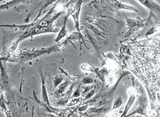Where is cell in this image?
<instances>
[{
	"mask_svg": "<svg viewBox=\"0 0 160 117\" xmlns=\"http://www.w3.org/2000/svg\"><path fill=\"white\" fill-rule=\"evenodd\" d=\"M25 1H21V0H15V1H11L7 2L4 4H2L0 5V12L4 10H8L16 5H20L22 3H24Z\"/></svg>",
	"mask_w": 160,
	"mask_h": 117,
	"instance_id": "cell-6",
	"label": "cell"
},
{
	"mask_svg": "<svg viewBox=\"0 0 160 117\" xmlns=\"http://www.w3.org/2000/svg\"><path fill=\"white\" fill-rule=\"evenodd\" d=\"M1 58V57H0V59H1V58Z\"/></svg>",
	"mask_w": 160,
	"mask_h": 117,
	"instance_id": "cell-8",
	"label": "cell"
},
{
	"mask_svg": "<svg viewBox=\"0 0 160 117\" xmlns=\"http://www.w3.org/2000/svg\"><path fill=\"white\" fill-rule=\"evenodd\" d=\"M62 81V78H61V77H57L54 79V87L55 88L57 87L58 86V85L61 83V82Z\"/></svg>",
	"mask_w": 160,
	"mask_h": 117,
	"instance_id": "cell-7",
	"label": "cell"
},
{
	"mask_svg": "<svg viewBox=\"0 0 160 117\" xmlns=\"http://www.w3.org/2000/svg\"><path fill=\"white\" fill-rule=\"evenodd\" d=\"M126 65L144 85L149 117H160V32L130 45Z\"/></svg>",
	"mask_w": 160,
	"mask_h": 117,
	"instance_id": "cell-1",
	"label": "cell"
},
{
	"mask_svg": "<svg viewBox=\"0 0 160 117\" xmlns=\"http://www.w3.org/2000/svg\"><path fill=\"white\" fill-rule=\"evenodd\" d=\"M55 7H54L50 11L42 18L32 22L28 24L25 25H0V27L7 28H16L21 29H24L22 34L18 39H16L14 43L11 45L6 54L5 60L7 58L14 54L17 50L18 44L31 37L37 35L46 34H55L58 33L60 29L53 25L54 22L57 20L62 14V11H60L57 14L52 15Z\"/></svg>",
	"mask_w": 160,
	"mask_h": 117,
	"instance_id": "cell-2",
	"label": "cell"
},
{
	"mask_svg": "<svg viewBox=\"0 0 160 117\" xmlns=\"http://www.w3.org/2000/svg\"><path fill=\"white\" fill-rule=\"evenodd\" d=\"M40 77H41V96L42 98L43 101H44L47 105L50 106V100L48 98V95L47 87H46L45 78L44 77L43 74L40 70Z\"/></svg>",
	"mask_w": 160,
	"mask_h": 117,
	"instance_id": "cell-4",
	"label": "cell"
},
{
	"mask_svg": "<svg viewBox=\"0 0 160 117\" xmlns=\"http://www.w3.org/2000/svg\"><path fill=\"white\" fill-rule=\"evenodd\" d=\"M67 44L68 41L65 40L62 43L60 42L50 47L20 49L16 50L14 54L7 58V60L12 62L25 63L35 60L42 56L49 55L50 54L60 52L64 49Z\"/></svg>",
	"mask_w": 160,
	"mask_h": 117,
	"instance_id": "cell-3",
	"label": "cell"
},
{
	"mask_svg": "<svg viewBox=\"0 0 160 117\" xmlns=\"http://www.w3.org/2000/svg\"><path fill=\"white\" fill-rule=\"evenodd\" d=\"M67 21V19L64 17V20L63 25H62L61 28L60 29V31L58 32L57 36H56L55 39H54V41H55V42L56 44L60 43V40H61V39H63L65 36H67V32H68V30H67V27H66Z\"/></svg>",
	"mask_w": 160,
	"mask_h": 117,
	"instance_id": "cell-5",
	"label": "cell"
}]
</instances>
